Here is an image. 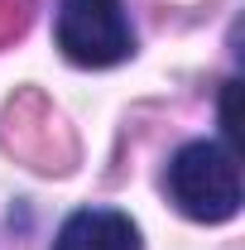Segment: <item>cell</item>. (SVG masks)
<instances>
[{
  "label": "cell",
  "mask_w": 245,
  "mask_h": 250,
  "mask_svg": "<svg viewBox=\"0 0 245 250\" xmlns=\"http://www.w3.org/2000/svg\"><path fill=\"white\" fill-rule=\"evenodd\" d=\"M236 92H241V82H226V92H221V130H226V140L241 135V125H236Z\"/></svg>",
  "instance_id": "277c9868"
},
{
  "label": "cell",
  "mask_w": 245,
  "mask_h": 250,
  "mask_svg": "<svg viewBox=\"0 0 245 250\" xmlns=\"http://www.w3.org/2000/svg\"><path fill=\"white\" fill-rule=\"evenodd\" d=\"M53 250H140V231L121 212L87 207V212H72L62 221Z\"/></svg>",
  "instance_id": "3957f363"
},
{
  "label": "cell",
  "mask_w": 245,
  "mask_h": 250,
  "mask_svg": "<svg viewBox=\"0 0 245 250\" xmlns=\"http://www.w3.org/2000/svg\"><path fill=\"white\" fill-rule=\"evenodd\" d=\"M168 197L192 221H231L241 212V168L226 145L192 140L168 164Z\"/></svg>",
  "instance_id": "6da1fadb"
},
{
  "label": "cell",
  "mask_w": 245,
  "mask_h": 250,
  "mask_svg": "<svg viewBox=\"0 0 245 250\" xmlns=\"http://www.w3.org/2000/svg\"><path fill=\"white\" fill-rule=\"evenodd\" d=\"M58 48L77 67H111L135 53V34L121 0H62L58 5Z\"/></svg>",
  "instance_id": "7a4b0ae2"
}]
</instances>
